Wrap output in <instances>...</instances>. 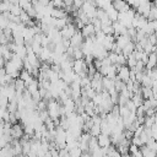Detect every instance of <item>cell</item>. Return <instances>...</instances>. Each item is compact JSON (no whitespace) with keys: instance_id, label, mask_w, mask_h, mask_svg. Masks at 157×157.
<instances>
[{"instance_id":"cell-1","label":"cell","mask_w":157,"mask_h":157,"mask_svg":"<svg viewBox=\"0 0 157 157\" xmlns=\"http://www.w3.org/2000/svg\"><path fill=\"white\" fill-rule=\"evenodd\" d=\"M23 134H25V131H23L22 125L17 124V123L12 125V129H11V137H12L13 140H21V139L23 137Z\"/></svg>"},{"instance_id":"cell-2","label":"cell","mask_w":157,"mask_h":157,"mask_svg":"<svg viewBox=\"0 0 157 157\" xmlns=\"http://www.w3.org/2000/svg\"><path fill=\"white\" fill-rule=\"evenodd\" d=\"M97 142H98V146L102 147V148H107L109 147L110 145V139L108 135H104V134H101L97 136Z\"/></svg>"},{"instance_id":"cell-3","label":"cell","mask_w":157,"mask_h":157,"mask_svg":"<svg viewBox=\"0 0 157 157\" xmlns=\"http://www.w3.org/2000/svg\"><path fill=\"white\" fill-rule=\"evenodd\" d=\"M13 86H15V90H16L17 94H22V93L27 90L25 81H23V80H21L20 77H18V78H16V80L13 81Z\"/></svg>"},{"instance_id":"cell-4","label":"cell","mask_w":157,"mask_h":157,"mask_svg":"<svg viewBox=\"0 0 157 157\" xmlns=\"http://www.w3.org/2000/svg\"><path fill=\"white\" fill-rule=\"evenodd\" d=\"M11 5H12V4H11L10 1H1V4H0V12H1V13L10 12Z\"/></svg>"},{"instance_id":"cell-5","label":"cell","mask_w":157,"mask_h":157,"mask_svg":"<svg viewBox=\"0 0 157 157\" xmlns=\"http://www.w3.org/2000/svg\"><path fill=\"white\" fill-rule=\"evenodd\" d=\"M23 10L20 7V5H11V9H10V13L15 15V16H18L20 17V13L22 12Z\"/></svg>"},{"instance_id":"cell-6","label":"cell","mask_w":157,"mask_h":157,"mask_svg":"<svg viewBox=\"0 0 157 157\" xmlns=\"http://www.w3.org/2000/svg\"><path fill=\"white\" fill-rule=\"evenodd\" d=\"M52 4L55 9H61L63 6H65V2L64 0H52Z\"/></svg>"},{"instance_id":"cell-7","label":"cell","mask_w":157,"mask_h":157,"mask_svg":"<svg viewBox=\"0 0 157 157\" xmlns=\"http://www.w3.org/2000/svg\"><path fill=\"white\" fill-rule=\"evenodd\" d=\"M5 75H6L5 67H0V85H1V82H2V80H4V77H5Z\"/></svg>"},{"instance_id":"cell-8","label":"cell","mask_w":157,"mask_h":157,"mask_svg":"<svg viewBox=\"0 0 157 157\" xmlns=\"http://www.w3.org/2000/svg\"><path fill=\"white\" fill-rule=\"evenodd\" d=\"M1 15H2V13H1V12H0V16H1Z\"/></svg>"},{"instance_id":"cell-9","label":"cell","mask_w":157,"mask_h":157,"mask_svg":"<svg viewBox=\"0 0 157 157\" xmlns=\"http://www.w3.org/2000/svg\"><path fill=\"white\" fill-rule=\"evenodd\" d=\"M0 4H1V0H0Z\"/></svg>"},{"instance_id":"cell-10","label":"cell","mask_w":157,"mask_h":157,"mask_svg":"<svg viewBox=\"0 0 157 157\" xmlns=\"http://www.w3.org/2000/svg\"><path fill=\"white\" fill-rule=\"evenodd\" d=\"M0 98H1V97H0Z\"/></svg>"}]
</instances>
